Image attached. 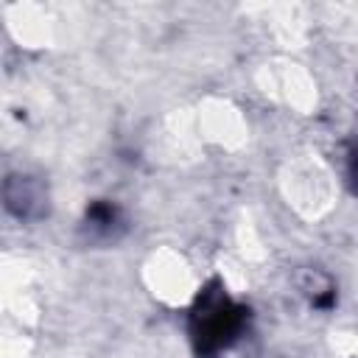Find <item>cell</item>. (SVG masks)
I'll return each mask as SVG.
<instances>
[{
    "mask_svg": "<svg viewBox=\"0 0 358 358\" xmlns=\"http://www.w3.org/2000/svg\"><path fill=\"white\" fill-rule=\"evenodd\" d=\"M120 221V213L115 204L109 201H95L92 207H87V227L92 232H103V235H112V229L117 227Z\"/></svg>",
    "mask_w": 358,
    "mask_h": 358,
    "instance_id": "3",
    "label": "cell"
},
{
    "mask_svg": "<svg viewBox=\"0 0 358 358\" xmlns=\"http://www.w3.org/2000/svg\"><path fill=\"white\" fill-rule=\"evenodd\" d=\"M246 324V310L235 305L218 282L204 288L196 299V308L190 313V336L196 344V352L210 358L227 350L243 330Z\"/></svg>",
    "mask_w": 358,
    "mask_h": 358,
    "instance_id": "1",
    "label": "cell"
},
{
    "mask_svg": "<svg viewBox=\"0 0 358 358\" xmlns=\"http://www.w3.org/2000/svg\"><path fill=\"white\" fill-rule=\"evenodd\" d=\"M11 182L20 187V193H14V190L6 187V204H8V210L17 213L20 218L42 215V201H45L42 187L34 179H28V176H11Z\"/></svg>",
    "mask_w": 358,
    "mask_h": 358,
    "instance_id": "2",
    "label": "cell"
},
{
    "mask_svg": "<svg viewBox=\"0 0 358 358\" xmlns=\"http://www.w3.org/2000/svg\"><path fill=\"white\" fill-rule=\"evenodd\" d=\"M350 176H352V185L358 190V154H352V159H350Z\"/></svg>",
    "mask_w": 358,
    "mask_h": 358,
    "instance_id": "4",
    "label": "cell"
}]
</instances>
